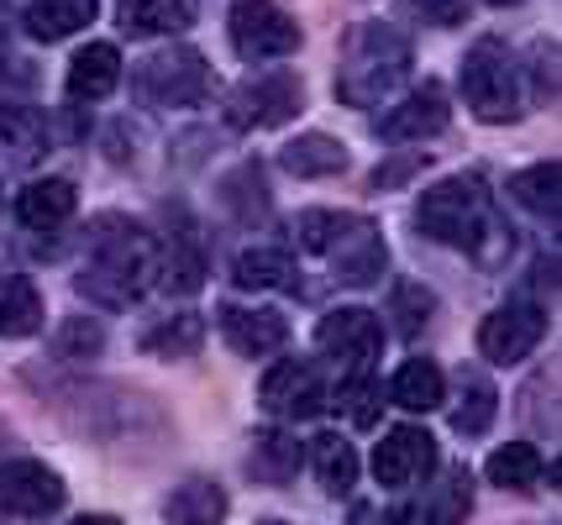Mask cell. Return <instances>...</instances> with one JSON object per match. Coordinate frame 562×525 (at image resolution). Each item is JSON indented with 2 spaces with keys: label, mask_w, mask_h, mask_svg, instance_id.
<instances>
[{
  "label": "cell",
  "mask_w": 562,
  "mask_h": 525,
  "mask_svg": "<svg viewBox=\"0 0 562 525\" xmlns=\"http://www.w3.org/2000/svg\"><path fill=\"white\" fill-rule=\"evenodd\" d=\"M416 53H411V37L394 32L390 22H363L347 32L342 43V69H337V95L347 105H379L384 95H394L405 75H411Z\"/></svg>",
  "instance_id": "6da1fadb"
},
{
  "label": "cell",
  "mask_w": 562,
  "mask_h": 525,
  "mask_svg": "<svg viewBox=\"0 0 562 525\" xmlns=\"http://www.w3.org/2000/svg\"><path fill=\"white\" fill-rule=\"evenodd\" d=\"M294 237L305 252H321L331 258V269L342 284H379L390 252H384V237L373 231V221L363 216H347V210H300L294 216Z\"/></svg>",
  "instance_id": "7a4b0ae2"
},
{
  "label": "cell",
  "mask_w": 562,
  "mask_h": 525,
  "mask_svg": "<svg viewBox=\"0 0 562 525\" xmlns=\"http://www.w3.org/2000/svg\"><path fill=\"white\" fill-rule=\"evenodd\" d=\"M416 221L431 242L447 248L479 252V242L494 231V205H490V184L484 174H447L437 179L416 205Z\"/></svg>",
  "instance_id": "3957f363"
},
{
  "label": "cell",
  "mask_w": 562,
  "mask_h": 525,
  "mask_svg": "<svg viewBox=\"0 0 562 525\" xmlns=\"http://www.w3.org/2000/svg\"><path fill=\"white\" fill-rule=\"evenodd\" d=\"M153 278H158V242L147 231H137V226H122V231L100 237L95 258L85 263V274L74 284L95 305H126L137 300Z\"/></svg>",
  "instance_id": "277c9868"
},
{
  "label": "cell",
  "mask_w": 562,
  "mask_h": 525,
  "mask_svg": "<svg viewBox=\"0 0 562 525\" xmlns=\"http://www.w3.org/2000/svg\"><path fill=\"white\" fill-rule=\"evenodd\" d=\"M463 101L479 122L505 126L520 116V69L499 37L473 43L463 58Z\"/></svg>",
  "instance_id": "5b68a950"
},
{
  "label": "cell",
  "mask_w": 562,
  "mask_h": 525,
  "mask_svg": "<svg viewBox=\"0 0 562 525\" xmlns=\"http://www.w3.org/2000/svg\"><path fill=\"white\" fill-rule=\"evenodd\" d=\"M305 111V84L300 75L290 69H263V75H247L226 105H221V116L226 126H237V132H269V126H284L294 122Z\"/></svg>",
  "instance_id": "8992f818"
},
{
  "label": "cell",
  "mask_w": 562,
  "mask_h": 525,
  "mask_svg": "<svg viewBox=\"0 0 562 525\" xmlns=\"http://www.w3.org/2000/svg\"><path fill=\"white\" fill-rule=\"evenodd\" d=\"M132 84L147 105H200L211 95V64L195 48H164L137 64Z\"/></svg>",
  "instance_id": "52a82bcc"
},
{
  "label": "cell",
  "mask_w": 562,
  "mask_h": 525,
  "mask_svg": "<svg viewBox=\"0 0 562 525\" xmlns=\"http://www.w3.org/2000/svg\"><path fill=\"white\" fill-rule=\"evenodd\" d=\"M232 48L247 64H269V58H290L300 48V22L290 11H279L273 0H237L232 5Z\"/></svg>",
  "instance_id": "ba28073f"
},
{
  "label": "cell",
  "mask_w": 562,
  "mask_h": 525,
  "mask_svg": "<svg viewBox=\"0 0 562 525\" xmlns=\"http://www.w3.org/2000/svg\"><path fill=\"white\" fill-rule=\"evenodd\" d=\"M541 336H547V310L541 305L526 300L499 305L479 326V357L494 363V368H515V363H526L541 347Z\"/></svg>",
  "instance_id": "9c48e42d"
},
{
  "label": "cell",
  "mask_w": 562,
  "mask_h": 525,
  "mask_svg": "<svg viewBox=\"0 0 562 525\" xmlns=\"http://www.w3.org/2000/svg\"><path fill=\"white\" fill-rule=\"evenodd\" d=\"M258 404L279 415V421H311L326 410V384H321V368L311 357H284L273 363L263 384H258Z\"/></svg>",
  "instance_id": "30bf717a"
},
{
  "label": "cell",
  "mask_w": 562,
  "mask_h": 525,
  "mask_svg": "<svg viewBox=\"0 0 562 525\" xmlns=\"http://www.w3.org/2000/svg\"><path fill=\"white\" fill-rule=\"evenodd\" d=\"M316 342H321V352H331L342 368L368 374V363L384 352V321H379L373 310H363V305H337V310L321 316Z\"/></svg>",
  "instance_id": "8fae6325"
},
{
  "label": "cell",
  "mask_w": 562,
  "mask_h": 525,
  "mask_svg": "<svg viewBox=\"0 0 562 525\" xmlns=\"http://www.w3.org/2000/svg\"><path fill=\"white\" fill-rule=\"evenodd\" d=\"M64 500H69V489H64V478L53 473L48 463H37V457L0 463V504H5L11 515L43 521V515H53Z\"/></svg>",
  "instance_id": "7c38bea8"
},
{
  "label": "cell",
  "mask_w": 562,
  "mask_h": 525,
  "mask_svg": "<svg viewBox=\"0 0 562 525\" xmlns=\"http://www.w3.org/2000/svg\"><path fill=\"white\" fill-rule=\"evenodd\" d=\"M437 468V436L420 425H394L384 431V442L373 447V478L384 489H411Z\"/></svg>",
  "instance_id": "4fadbf2b"
},
{
  "label": "cell",
  "mask_w": 562,
  "mask_h": 525,
  "mask_svg": "<svg viewBox=\"0 0 562 525\" xmlns=\"http://www.w3.org/2000/svg\"><path fill=\"white\" fill-rule=\"evenodd\" d=\"M447 116H452L447 90H441L437 79H426V84H416V90L379 122V132H384V142H426V137L447 132Z\"/></svg>",
  "instance_id": "5bb4252c"
},
{
  "label": "cell",
  "mask_w": 562,
  "mask_h": 525,
  "mask_svg": "<svg viewBox=\"0 0 562 525\" xmlns=\"http://www.w3.org/2000/svg\"><path fill=\"white\" fill-rule=\"evenodd\" d=\"M221 336L243 357H269L290 342V321L279 310H243V305H221Z\"/></svg>",
  "instance_id": "9a60e30c"
},
{
  "label": "cell",
  "mask_w": 562,
  "mask_h": 525,
  "mask_svg": "<svg viewBox=\"0 0 562 525\" xmlns=\"http://www.w3.org/2000/svg\"><path fill=\"white\" fill-rule=\"evenodd\" d=\"M116 79H122V53H116V43H90V48H79L69 58L64 90H69V101H105V95L116 90Z\"/></svg>",
  "instance_id": "2e32d148"
},
{
  "label": "cell",
  "mask_w": 562,
  "mask_h": 525,
  "mask_svg": "<svg viewBox=\"0 0 562 525\" xmlns=\"http://www.w3.org/2000/svg\"><path fill=\"white\" fill-rule=\"evenodd\" d=\"M116 22L126 37H164L195 22V0H116Z\"/></svg>",
  "instance_id": "e0dca14e"
},
{
  "label": "cell",
  "mask_w": 562,
  "mask_h": 525,
  "mask_svg": "<svg viewBox=\"0 0 562 525\" xmlns=\"http://www.w3.org/2000/svg\"><path fill=\"white\" fill-rule=\"evenodd\" d=\"M74 205H79V190L69 179H32L16 195V216L32 231H53V226H64L74 216Z\"/></svg>",
  "instance_id": "ac0fdd59"
},
{
  "label": "cell",
  "mask_w": 562,
  "mask_h": 525,
  "mask_svg": "<svg viewBox=\"0 0 562 525\" xmlns=\"http://www.w3.org/2000/svg\"><path fill=\"white\" fill-rule=\"evenodd\" d=\"M279 169L294 179H331L347 169V148L337 137H326V132H305V137L279 148Z\"/></svg>",
  "instance_id": "d6986e66"
},
{
  "label": "cell",
  "mask_w": 562,
  "mask_h": 525,
  "mask_svg": "<svg viewBox=\"0 0 562 525\" xmlns=\"http://www.w3.org/2000/svg\"><path fill=\"white\" fill-rule=\"evenodd\" d=\"M100 0H32L26 5V32L37 37V43H64L74 32H85V26L95 22Z\"/></svg>",
  "instance_id": "ffe728a7"
},
{
  "label": "cell",
  "mask_w": 562,
  "mask_h": 525,
  "mask_svg": "<svg viewBox=\"0 0 562 525\" xmlns=\"http://www.w3.org/2000/svg\"><path fill=\"white\" fill-rule=\"evenodd\" d=\"M164 515H169V525H221L226 521V489L216 478H184L164 500Z\"/></svg>",
  "instance_id": "44dd1931"
},
{
  "label": "cell",
  "mask_w": 562,
  "mask_h": 525,
  "mask_svg": "<svg viewBox=\"0 0 562 525\" xmlns=\"http://www.w3.org/2000/svg\"><path fill=\"white\" fill-rule=\"evenodd\" d=\"M390 400L400 404V410L426 415V410H437V404L447 400V374H441L431 357H411V363L390 378Z\"/></svg>",
  "instance_id": "7402d4cb"
},
{
  "label": "cell",
  "mask_w": 562,
  "mask_h": 525,
  "mask_svg": "<svg viewBox=\"0 0 562 525\" xmlns=\"http://www.w3.org/2000/svg\"><path fill=\"white\" fill-rule=\"evenodd\" d=\"M484 473H490V483H499V489L531 494V489H541V483H547V457H541L531 442H510V447L490 452Z\"/></svg>",
  "instance_id": "603a6c76"
},
{
  "label": "cell",
  "mask_w": 562,
  "mask_h": 525,
  "mask_svg": "<svg viewBox=\"0 0 562 525\" xmlns=\"http://www.w3.org/2000/svg\"><path fill=\"white\" fill-rule=\"evenodd\" d=\"M311 468H316L321 489L342 500V494H352V483H358V452H352V442H347L342 431H326V436L311 442Z\"/></svg>",
  "instance_id": "cb8c5ba5"
},
{
  "label": "cell",
  "mask_w": 562,
  "mask_h": 525,
  "mask_svg": "<svg viewBox=\"0 0 562 525\" xmlns=\"http://www.w3.org/2000/svg\"><path fill=\"white\" fill-rule=\"evenodd\" d=\"M43 326V295L26 274H5L0 278V336H32Z\"/></svg>",
  "instance_id": "d4e9b609"
},
{
  "label": "cell",
  "mask_w": 562,
  "mask_h": 525,
  "mask_svg": "<svg viewBox=\"0 0 562 525\" xmlns=\"http://www.w3.org/2000/svg\"><path fill=\"white\" fill-rule=\"evenodd\" d=\"M0 142L11 148V163H37L48 152V116L32 105H5L0 111Z\"/></svg>",
  "instance_id": "484cf974"
},
{
  "label": "cell",
  "mask_w": 562,
  "mask_h": 525,
  "mask_svg": "<svg viewBox=\"0 0 562 525\" xmlns=\"http://www.w3.org/2000/svg\"><path fill=\"white\" fill-rule=\"evenodd\" d=\"M294 274H300V263L279 248H252V252H243L237 269H232L237 289H294V284H300Z\"/></svg>",
  "instance_id": "4316f807"
},
{
  "label": "cell",
  "mask_w": 562,
  "mask_h": 525,
  "mask_svg": "<svg viewBox=\"0 0 562 525\" xmlns=\"http://www.w3.org/2000/svg\"><path fill=\"white\" fill-rule=\"evenodd\" d=\"M463 400L452 404V431L458 436H484L494 425V410H499V395H494V384L484 374H473V368H463Z\"/></svg>",
  "instance_id": "83f0119b"
},
{
  "label": "cell",
  "mask_w": 562,
  "mask_h": 525,
  "mask_svg": "<svg viewBox=\"0 0 562 525\" xmlns=\"http://www.w3.org/2000/svg\"><path fill=\"white\" fill-rule=\"evenodd\" d=\"M510 201H520L526 210H537L541 221H558V158L537 163V169H520L510 179Z\"/></svg>",
  "instance_id": "f1b7e54d"
},
{
  "label": "cell",
  "mask_w": 562,
  "mask_h": 525,
  "mask_svg": "<svg viewBox=\"0 0 562 525\" xmlns=\"http://www.w3.org/2000/svg\"><path fill=\"white\" fill-rule=\"evenodd\" d=\"M331 410H342L352 425H379V410H384V389L373 384L368 374H347L337 384V395H326Z\"/></svg>",
  "instance_id": "f546056e"
},
{
  "label": "cell",
  "mask_w": 562,
  "mask_h": 525,
  "mask_svg": "<svg viewBox=\"0 0 562 525\" xmlns=\"http://www.w3.org/2000/svg\"><path fill=\"white\" fill-rule=\"evenodd\" d=\"M300 468V442L284 436V431H263L258 442H252V473L263 478V483H290V473Z\"/></svg>",
  "instance_id": "4dcf8cb0"
},
{
  "label": "cell",
  "mask_w": 562,
  "mask_h": 525,
  "mask_svg": "<svg viewBox=\"0 0 562 525\" xmlns=\"http://www.w3.org/2000/svg\"><path fill=\"white\" fill-rule=\"evenodd\" d=\"M200 342H205V321L200 316H173V321H164V326H153L143 336V347L153 352V357H195L200 352Z\"/></svg>",
  "instance_id": "1f68e13d"
},
{
  "label": "cell",
  "mask_w": 562,
  "mask_h": 525,
  "mask_svg": "<svg viewBox=\"0 0 562 525\" xmlns=\"http://www.w3.org/2000/svg\"><path fill=\"white\" fill-rule=\"evenodd\" d=\"M153 284H164L169 295H195L200 284H205V263H200V252L184 248V242L158 248V278H153Z\"/></svg>",
  "instance_id": "d6a6232c"
},
{
  "label": "cell",
  "mask_w": 562,
  "mask_h": 525,
  "mask_svg": "<svg viewBox=\"0 0 562 525\" xmlns=\"http://www.w3.org/2000/svg\"><path fill=\"white\" fill-rule=\"evenodd\" d=\"M390 316H400L394 326H400L405 336H420V331L431 326V316H437V295H431L426 284H400L390 300Z\"/></svg>",
  "instance_id": "836d02e7"
},
{
  "label": "cell",
  "mask_w": 562,
  "mask_h": 525,
  "mask_svg": "<svg viewBox=\"0 0 562 525\" xmlns=\"http://www.w3.org/2000/svg\"><path fill=\"white\" fill-rule=\"evenodd\" d=\"M53 347H58V357H95L100 347H105V331H100L90 316H74V321H64V331L53 336Z\"/></svg>",
  "instance_id": "e575fe53"
},
{
  "label": "cell",
  "mask_w": 562,
  "mask_h": 525,
  "mask_svg": "<svg viewBox=\"0 0 562 525\" xmlns=\"http://www.w3.org/2000/svg\"><path fill=\"white\" fill-rule=\"evenodd\" d=\"M426 22H437V26H458L468 16V0H411Z\"/></svg>",
  "instance_id": "d590c367"
},
{
  "label": "cell",
  "mask_w": 562,
  "mask_h": 525,
  "mask_svg": "<svg viewBox=\"0 0 562 525\" xmlns=\"http://www.w3.org/2000/svg\"><path fill=\"white\" fill-rule=\"evenodd\" d=\"M537 101H558V48H537Z\"/></svg>",
  "instance_id": "8d00e7d4"
},
{
  "label": "cell",
  "mask_w": 562,
  "mask_h": 525,
  "mask_svg": "<svg viewBox=\"0 0 562 525\" xmlns=\"http://www.w3.org/2000/svg\"><path fill=\"white\" fill-rule=\"evenodd\" d=\"M416 169H420V152H411V158H400V163H390V169L379 163V169H373V190H394L400 179H411Z\"/></svg>",
  "instance_id": "74e56055"
},
{
  "label": "cell",
  "mask_w": 562,
  "mask_h": 525,
  "mask_svg": "<svg viewBox=\"0 0 562 525\" xmlns=\"http://www.w3.org/2000/svg\"><path fill=\"white\" fill-rule=\"evenodd\" d=\"M69 525H122L116 515H79V521H69Z\"/></svg>",
  "instance_id": "f35d334b"
},
{
  "label": "cell",
  "mask_w": 562,
  "mask_h": 525,
  "mask_svg": "<svg viewBox=\"0 0 562 525\" xmlns=\"http://www.w3.org/2000/svg\"><path fill=\"white\" fill-rule=\"evenodd\" d=\"M490 5H520V0H490Z\"/></svg>",
  "instance_id": "ab89813d"
}]
</instances>
